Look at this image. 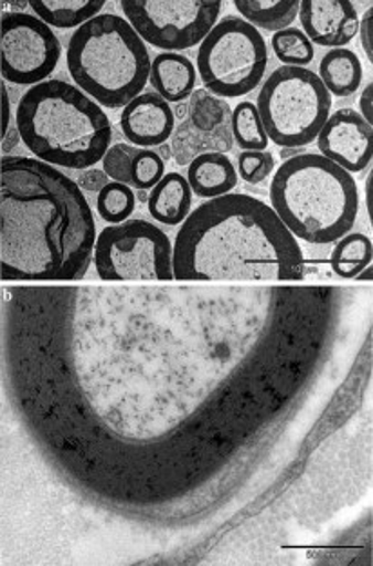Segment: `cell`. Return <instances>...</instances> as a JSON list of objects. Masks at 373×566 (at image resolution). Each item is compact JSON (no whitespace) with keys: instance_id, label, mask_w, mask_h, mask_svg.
I'll list each match as a JSON object with an SVG mask.
<instances>
[{"instance_id":"cell-1","label":"cell","mask_w":373,"mask_h":566,"mask_svg":"<svg viewBox=\"0 0 373 566\" xmlns=\"http://www.w3.org/2000/svg\"><path fill=\"white\" fill-rule=\"evenodd\" d=\"M339 289L15 287L6 387L28 420L113 432L274 420L313 389Z\"/></svg>"},{"instance_id":"cell-2","label":"cell","mask_w":373,"mask_h":566,"mask_svg":"<svg viewBox=\"0 0 373 566\" xmlns=\"http://www.w3.org/2000/svg\"><path fill=\"white\" fill-rule=\"evenodd\" d=\"M0 166L2 282L86 279L98 234L81 186L39 158L4 155Z\"/></svg>"},{"instance_id":"cell-3","label":"cell","mask_w":373,"mask_h":566,"mask_svg":"<svg viewBox=\"0 0 373 566\" xmlns=\"http://www.w3.org/2000/svg\"><path fill=\"white\" fill-rule=\"evenodd\" d=\"M178 282H301L303 249L259 198L228 192L200 203L172 243Z\"/></svg>"},{"instance_id":"cell-4","label":"cell","mask_w":373,"mask_h":566,"mask_svg":"<svg viewBox=\"0 0 373 566\" xmlns=\"http://www.w3.org/2000/svg\"><path fill=\"white\" fill-rule=\"evenodd\" d=\"M15 124L35 158L55 167L86 171L104 160L111 146L107 113L66 81L30 87L17 106Z\"/></svg>"},{"instance_id":"cell-5","label":"cell","mask_w":373,"mask_h":566,"mask_svg":"<svg viewBox=\"0 0 373 566\" xmlns=\"http://www.w3.org/2000/svg\"><path fill=\"white\" fill-rule=\"evenodd\" d=\"M270 208L303 242L330 245L352 231L359 189L349 171L319 153L283 160L270 184Z\"/></svg>"},{"instance_id":"cell-6","label":"cell","mask_w":373,"mask_h":566,"mask_svg":"<svg viewBox=\"0 0 373 566\" xmlns=\"http://www.w3.org/2000/svg\"><path fill=\"white\" fill-rule=\"evenodd\" d=\"M67 70L76 86L107 109H120L143 93L151 56L124 17L100 13L71 35Z\"/></svg>"},{"instance_id":"cell-7","label":"cell","mask_w":373,"mask_h":566,"mask_svg":"<svg viewBox=\"0 0 373 566\" xmlns=\"http://www.w3.org/2000/svg\"><path fill=\"white\" fill-rule=\"evenodd\" d=\"M256 107L268 140L283 149H303L318 140L332 96L316 71L281 66L263 82Z\"/></svg>"},{"instance_id":"cell-8","label":"cell","mask_w":373,"mask_h":566,"mask_svg":"<svg viewBox=\"0 0 373 566\" xmlns=\"http://www.w3.org/2000/svg\"><path fill=\"white\" fill-rule=\"evenodd\" d=\"M198 73L203 86L220 98L254 92L268 66L267 42L243 17L217 21L198 50Z\"/></svg>"},{"instance_id":"cell-9","label":"cell","mask_w":373,"mask_h":566,"mask_svg":"<svg viewBox=\"0 0 373 566\" xmlns=\"http://www.w3.org/2000/svg\"><path fill=\"white\" fill-rule=\"evenodd\" d=\"M96 276L104 282H171L172 242L154 223L129 218L96 238Z\"/></svg>"},{"instance_id":"cell-10","label":"cell","mask_w":373,"mask_h":566,"mask_svg":"<svg viewBox=\"0 0 373 566\" xmlns=\"http://www.w3.org/2000/svg\"><path fill=\"white\" fill-rule=\"evenodd\" d=\"M120 6L141 41L172 53L202 44L223 4L220 0H121Z\"/></svg>"},{"instance_id":"cell-11","label":"cell","mask_w":373,"mask_h":566,"mask_svg":"<svg viewBox=\"0 0 373 566\" xmlns=\"http://www.w3.org/2000/svg\"><path fill=\"white\" fill-rule=\"evenodd\" d=\"M61 59V41L46 22L21 11L2 15L0 70L6 82L31 87L42 84L58 66Z\"/></svg>"},{"instance_id":"cell-12","label":"cell","mask_w":373,"mask_h":566,"mask_svg":"<svg viewBox=\"0 0 373 566\" xmlns=\"http://www.w3.org/2000/svg\"><path fill=\"white\" fill-rule=\"evenodd\" d=\"M233 107L207 90H194L186 101V112L171 137L172 157L189 166L205 153H225L234 147Z\"/></svg>"},{"instance_id":"cell-13","label":"cell","mask_w":373,"mask_h":566,"mask_svg":"<svg viewBox=\"0 0 373 566\" xmlns=\"http://www.w3.org/2000/svg\"><path fill=\"white\" fill-rule=\"evenodd\" d=\"M319 155L343 167L344 171L363 172L372 163L373 127L353 109H339L328 117L318 135Z\"/></svg>"},{"instance_id":"cell-14","label":"cell","mask_w":373,"mask_h":566,"mask_svg":"<svg viewBox=\"0 0 373 566\" xmlns=\"http://www.w3.org/2000/svg\"><path fill=\"white\" fill-rule=\"evenodd\" d=\"M303 33L312 44L344 48L358 35L359 15L350 0H303L299 2Z\"/></svg>"},{"instance_id":"cell-15","label":"cell","mask_w":373,"mask_h":566,"mask_svg":"<svg viewBox=\"0 0 373 566\" xmlns=\"http://www.w3.org/2000/svg\"><path fill=\"white\" fill-rule=\"evenodd\" d=\"M120 127L131 144L149 149L171 140L177 117L171 104L158 93H141L124 107Z\"/></svg>"},{"instance_id":"cell-16","label":"cell","mask_w":373,"mask_h":566,"mask_svg":"<svg viewBox=\"0 0 373 566\" xmlns=\"http://www.w3.org/2000/svg\"><path fill=\"white\" fill-rule=\"evenodd\" d=\"M149 81L163 101L182 104L194 93L196 67L189 56L166 51L151 62Z\"/></svg>"},{"instance_id":"cell-17","label":"cell","mask_w":373,"mask_h":566,"mask_svg":"<svg viewBox=\"0 0 373 566\" xmlns=\"http://www.w3.org/2000/svg\"><path fill=\"white\" fill-rule=\"evenodd\" d=\"M186 182L196 197H225L237 186L236 167L223 153H205L189 164Z\"/></svg>"},{"instance_id":"cell-18","label":"cell","mask_w":373,"mask_h":566,"mask_svg":"<svg viewBox=\"0 0 373 566\" xmlns=\"http://www.w3.org/2000/svg\"><path fill=\"white\" fill-rule=\"evenodd\" d=\"M191 186L180 172H167L166 177L151 189L147 209L158 223L180 226L191 214Z\"/></svg>"},{"instance_id":"cell-19","label":"cell","mask_w":373,"mask_h":566,"mask_svg":"<svg viewBox=\"0 0 373 566\" xmlns=\"http://www.w3.org/2000/svg\"><path fill=\"white\" fill-rule=\"evenodd\" d=\"M363 64L349 48L328 51L319 64V78L330 96L353 95L363 84Z\"/></svg>"},{"instance_id":"cell-20","label":"cell","mask_w":373,"mask_h":566,"mask_svg":"<svg viewBox=\"0 0 373 566\" xmlns=\"http://www.w3.org/2000/svg\"><path fill=\"white\" fill-rule=\"evenodd\" d=\"M35 15L47 25L58 30L82 28L86 22L100 15L106 0H31Z\"/></svg>"},{"instance_id":"cell-21","label":"cell","mask_w":373,"mask_h":566,"mask_svg":"<svg viewBox=\"0 0 373 566\" xmlns=\"http://www.w3.org/2000/svg\"><path fill=\"white\" fill-rule=\"evenodd\" d=\"M234 6L256 30L274 33L290 28L299 13V0H236Z\"/></svg>"},{"instance_id":"cell-22","label":"cell","mask_w":373,"mask_h":566,"mask_svg":"<svg viewBox=\"0 0 373 566\" xmlns=\"http://www.w3.org/2000/svg\"><path fill=\"white\" fill-rule=\"evenodd\" d=\"M372 259L373 245L370 237L363 233H349L335 243L330 265L339 279L353 280L361 271L372 265Z\"/></svg>"},{"instance_id":"cell-23","label":"cell","mask_w":373,"mask_h":566,"mask_svg":"<svg viewBox=\"0 0 373 566\" xmlns=\"http://www.w3.org/2000/svg\"><path fill=\"white\" fill-rule=\"evenodd\" d=\"M233 138L242 151H265L268 147L267 132L253 102H239L233 109Z\"/></svg>"},{"instance_id":"cell-24","label":"cell","mask_w":373,"mask_h":566,"mask_svg":"<svg viewBox=\"0 0 373 566\" xmlns=\"http://www.w3.org/2000/svg\"><path fill=\"white\" fill-rule=\"evenodd\" d=\"M135 209H137V195L131 186L126 184L109 182L96 198V211L102 220H106L111 226L127 222Z\"/></svg>"},{"instance_id":"cell-25","label":"cell","mask_w":373,"mask_h":566,"mask_svg":"<svg viewBox=\"0 0 373 566\" xmlns=\"http://www.w3.org/2000/svg\"><path fill=\"white\" fill-rule=\"evenodd\" d=\"M273 50L287 66L305 67L313 61V44L303 30L287 28L273 36Z\"/></svg>"},{"instance_id":"cell-26","label":"cell","mask_w":373,"mask_h":566,"mask_svg":"<svg viewBox=\"0 0 373 566\" xmlns=\"http://www.w3.org/2000/svg\"><path fill=\"white\" fill-rule=\"evenodd\" d=\"M166 177V160L160 153L140 147L132 158L129 186L138 191H149Z\"/></svg>"},{"instance_id":"cell-27","label":"cell","mask_w":373,"mask_h":566,"mask_svg":"<svg viewBox=\"0 0 373 566\" xmlns=\"http://www.w3.org/2000/svg\"><path fill=\"white\" fill-rule=\"evenodd\" d=\"M276 158L273 153L265 151H242L237 157V171L239 177L247 184H262L274 172Z\"/></svg>"},{"instance_id":"cell-28","label":"cell","mask_w":373,"mask_h":566,"mask_svg":"<svg viewBox=\"0 0 373 566\" xmlns=\"http://www.w3.org/2000/svg\"><path fill=\"white\" fill-rule=\"evenodd\" d=\"M140 147L131 144H115L109 147L106 157L102 160V169L113 182L126 184L129 186V172H131L132 158Z\"/></svg>"},{"instance_id":"cell-29","label":"cell","mask_w":373,"mask_h":566,"mask_svg":"<svg viewBox=\"0 0 373 566\" xmlns=\"http://www.w3.org/2000/svg\"><path fill=\"white\" fill-rule=\"evenodd\" d=\"M78 182H81L78 186L82 189H86V191L100 192L109 184V177L104 172V169L92 167V169H86V171L82 172Z\"/></svg>"},{"instance_id":"cell-30","label":"cell","mask_w":373,"mask_h":566,"mask_svg":"<svg viewBox=\"0 0 373 566\" xmlns=\"http://www.w3.org/2000/svg\"><path fill=\"white\" fill-rule=\"evenodd\" d=\"M373 10L369 8V10L364 11L363 19L359 21V30L358 33H361V48H363L364 55L369 59L370 62L373 61Z\"/></svg>"},{"instance_id":"cell-31","label":"cell","mask_w":373,"mask_h":566,"mask_svg":"<svg viewBox=\"0 0 373 566\" xmlns=\"http://www.w3.org/2000/svg\"><path fill=\"white\" fill-rule=\"evenodd\" d=\"M359 109L361 112H358L361 117L366 120V124H370L372 126L373 124V84L370 82V84H366V87H364L363 93H361V98H359Z\"/></svg>"},{"instance_id":"cell-32","label":"cell","mask_w":373,"mask_h":566,"mask_svg":"<svg viewBox=\"0 0 373 566\" xmlns=\"http://www.w3.org/2000/svg\"><path fill=\"white\" fill-rule=\"evenodd\" d=\"M2 138L10 132L11 124V98L10 92H8V82L2 81Z\"/></svg>"},{"instance_id":"cell-33","label":"cell","mask_w":373,"mask_h":566,"mask_svg":"<svg viewBox=\"0 0 373 566\" xmlns=\"http://www.w3.org/2000/svg\"><path fill=\"white\" fill-rule=\"evenodd\" d=\"M19 140H22L19 127H17V124H11L10 132L2 138V151H10V149H13L19 144Z\"/></svg>"},{"instance_id":"cell-34","label":"cell","mask_w":373,"mask_h":566,"mask_svg":"<svg viewBox=\"0 0 373 566\" xmlns=\"http://www.w3.org/2000/svg\"><path fill=\"white\" fill-rule=\"evenodd\" d=\"M353 280H358V282H372V265L361 271Z\"/></svg>"},{"instance_id":"cell-35","label":"cell","mask_w":373,"mask_h":566,"mask_svg":"<svg viewBox=\"0 0 373 566\" xmlns=\"http://www.w3.org/2000/svg\"><path fill=\"white\" fill-rule=\"evenodd\" d=\"M301 153H305L303 149H283L281 158L283 160H288V158L298 157Z\"/></svg>"},{"instance_id":"cell-36","label":"cell","mask_w":373,"mask_h":566,"mask_svg":"<svg viewBox=\"0 0 373 566\" xmlns=\"http://www.w3.org/2000/svg\"><path fill=\"white\" fill-rule=\"evenodd\" d=\"M366 200H369V209L372 208V180H366Z\"/></svg>"}]
</instances>
